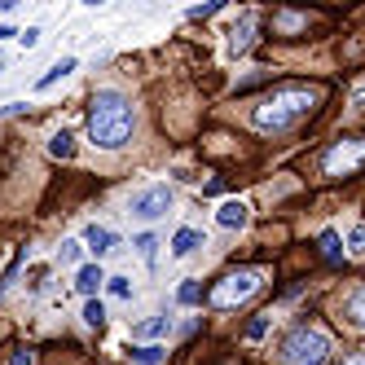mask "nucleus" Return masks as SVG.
<instances>
[{
	"label": "nucleus",
	"mask_w": 365,
	"mask_h": 365,
	"mask_svg": "<svg viewBox=\"0 0 365 365\" xmlns=\"http://www.w3.org/2000/svg\"><path fill=\"white\" fill-rule=\"evenodd\" d=\"M40 36H44L40 27H27V31H22L18 40H22V48H36V44H40Z\"/></svg>",
	"instance_id": "nucleus-25"
},
{
	"label": "nucleus",
	"mask_w": 365,
	"mask_h": 365,
	"mask_svg": "<svg viewBox=\"0 0 365 365\" xmlns=\"http://www.w3.org/2000/svg\"><path fill=\"white\" fill-rule=\"evenodd\" d=\"M282 365H326L330 361V334L317 326H295L282 334Z\"/></svg>",
	"instance_id": "nucleus-3"
},
{
	"label": "nucleus",
	"mask_w": 365,
	"mask_h": 365,
	"mask_svg": "<svg viewBox=\"0 0 365 365\" xmlns=\"http://www.w3.org/2000/svg\"><path fill=\"white\" fill-rule=\"evenodd\" d=\"M0 71H5V53H0Z\"/></svg>",
	"instance_id": "nucleus-31"
},
{
	"label": "nucleus",
	"mask_w": 365,
	"mask_h": 365,
	"mask_svg": "<svg viewBox=\"0 0 365 365\" xmlns=\"http://www.w3.org/2000/svg\"><path fill=\"white\" fill-rule=\"evenodd\" d=\"M145 259H154V247H159V238H154V233H137V242H133Z\"/></svg>",
	"instance_id": "nucleus-23"
},
{
	"label": "nucleus",
	"mask_w": 365,
	"mask_h": 365,
	"mask_svg": "<svg viewBox=\"0 0 365 365\" xmlns=\"http://www.w3.org/2000/svg\"><path fill=\"white\" fill-rule=\"evenodd\" d=\"M322 255H326V259H344V247H339V233H334V229L322 233Z\"/></svg>",
	"instance_id": "nucleus-17"
},
{
	"label": "nucleus",
	"mask_w": 365,
	"mask_h": 365,
	"mask_svg": "<svg viewBox=\"0 0 365 365\" xmlns=\"http://www.w3.org/2000/svg\"><path fill=\"white\" fill-rule=\"evenodd\" d=\"M344 317H348V326L365 330V286H356V291L344 299Z\"/></svg>",
	"instance_id": "nucleus-12"
},
{
	"label": "nucleus",
	"mask_w": 365,
	"mask_h": 365,
	"mask_svg": "<svg viewBox=\"0 0 365 365\" xmlns=\"http://www.w3.org/2000/svg\"><path fill=\"white\" fill-rule=\"evenodd\" d=\"M27 110V101H9V106H0V119H14V115H22Z\"/></svg>",
	"instance_id": "nucleus-27"
},
{
	"label": "nucleus",
	"mask_w": 365,
	"mask_h": 365,
	"mask_svg": "<svg viewBox=\"0 0 365 365\" xmlns=\"http://www.w3.org/2000/svg\"><path fill=\"white\" fill-rule=\"evenodd\" d=\"M168 330H172V317H168V312H154V317L133 326V339H163Z\"/></svg>",
	"instance_id": "nucleus-9"
},
{
	"label": "nucleus",
	"mask_w": 365,
	"mask_h": 365,
	"mask_svg": "<svg viewBox=\"0 0 365 365\" xmlns=\"http://www.w3.org/2000/svg\"><path fill=\"white\" fill-rule=\"evenodd\" d=\"M264 330H269V312H264V317H255V322L247 326V339H259Z\"/></svg>",
	"instance_id": "nucleus-24"
},
{
	"label": "nucleus",
	"mask_w": 365,
	"mask_h": 365,
	"mask_svg": "<svg viewBox=\"0 0 365 365\" xmlns=\"http://www.w3.org/2000/svg\"><path fill=\"white\" fill-rule=\"evenodd\" d=\"M259 291V273H251V269H242V273H229L216 291H212V308H233V304H242V299H251Z\"/></svg>",
	"instance_id": "nucleus-4"
},
{
	"label": "nucleus",
	"mask_w": 365,
	"mask_h": 365,
	"mask_svg": "<svg viewBox=\"0 0 365 365\" xmlns=\"http://www.w3.org/2000/svg\"><path fill=\"white\" fill-rule=\"evenodd\" d=\"M348 251L352 255H365V225H352L348 229Z\"/></svg>",
	"instance_id": "nucleus-19"
},
{
	"label": "nucleus",
	"mask_w": 365,
	"mask_h": 365,
	"mask_svg": "<svg viewBox=\"0 0 365 365\" xmlns=\"http://www.w3.org/2000/svg\"><path fill=\"white\" fill-rule=\"evenodd\" d=\"M365 163V141L361 137H344L334 150H326V159H322V172L326 176H339V172H352Z\"/></svg>",
	"instance_id": "nucleus-5"
},
{
	"label": "nucleus",
	"mask_w": 365,
	"mask_h": 365,
	"mask_svg": "<svg viewBox=\"0 0 365 365\" xmlns=\"http://www.w3.org/2000/svg\"><path fill=\"white\" fill-rule=\"evenodd\" d=\"M84 247L101 259V255H110L115 251V229H106V225H88L84 229Z\"/></svg>",
	"instance_id": "nucleus-8"
},
{
	"label": "nucleus",
	"mask_w": 365,
	"mask_h": 365,
	"mask_svg": "<svg viewBox=\"0 0 365 365\" xmlns=\"http://www.w3.org/2000/svg\"><path fill=\"white\" fill-rule=\"evenodd\" d=\"M251 36H255V14H242V22L233 27V36H229V48L233 53H247L251 48Z\"/></svg>",
	"instance_id": "nucleus-11"
},
{
	"label": "nucleus",
	"mask_w": 365,
	"mask_h": 365,
	"mask_svg": "<svg viewBox=\"0 0 365 365\" xmlns=\"http://www.w3.org/2000/svg\"><path fill=\"white\" fill-rule=\"evenodd\" d=\"M9 36H18V31L14 27H0V40H9Z\"/></svg>",
	"instance_id": "nucleus-30"
},
{
	"label": "nucleus",
	"mask_w": 365,
	"mask_h": 365,
	"mask_svg": "<svg viewBox=\"0 0 365 365\" xmlns=\"http://www.w3.org/2000/svg\"><path fill=\"white\" fill-rule=\"evenodd\" d=\"M159 361H163V348L159 344H145V348L133 352V365H159Z\"/></svg>",
	"instance_id": "nucleus-16"
},
{
	"label": "nucleus",
	"mask_w": 365,
	"mask_h": 365,
	"mask_svg": "<svg viewBox=\"0 0 365 365\" xmlns=\"http://www.w3.org/2000/svg\"><path fill=\"white\" fill-rule=\"evenodd\" d=\"M322 101V88H308V84H282L273 93H264L251 106V128L255 133H286L291 123H299L312 106Z\"/></svg>",
	"instance_id": "nucleus-2"
},
{
	"label": "nucleus",
	"mask_w": 365,
	"mask_h": 365,
	"mask_svg": "<svg viewBox=\"0 0 365 365\" xmlns=\"http://www.w3.org/2000/svg\"><path fill=\"white\" fill-rule=\"evenodd\" d=\"M84 322H88L93 330L106 322V308H101V299H88V304H84Z\"/></svg>",
	"instance_id": "nucleus-18"
},
{
	"label": "nucleus",
	"mask_w": 365,
	"mask_h": 365,
	"mask_svg": "<svg viewBox=\"0 0 365 365\" xmlns=\"http://www.w3.org/2000/svg\"><path fill=\"white\" fill-rule=\"evenodd\" d=\"M31 361H36V352H31V348H18V352L9 356V365H31Z\"/></svg>",
	"instance_id": "nucleus-26"
},
{
	"label": "nucleus",
	"mask_w": 365,
	"mask_h": 365,
	"mask_svg": "<svg viewBox=\"0 0 365 365\" xmlns=\"http://www.w3.org/2000/svg\"><path fill=\"white\" fill-rule=\"evenodd\" d=\"M344 365H365V352H352V356H344Z\"/></svg>",
	"instance_id": "nucleus-29"
},
{
	"label": "nucleus",
	"mask_w": 365,
	"mask_h": 365,
	"mask_svg": "<svg viewBox=\"0 0 365 365\" xmlns=\"http://www.w3.org/2000/svg\"><path fill=\"white\" fill-rule=\"evenodd\" d=\"M101 282H106V273H101L97 264H84L80 273H75V291H80V295H97Z\"/></svg>",
	"instance_id": "nucleus-13"
},
{
	"label": "nucleus",
	"mask_w": 365,
	"mask_h": 365,
	"mask_svg": "<svg viewBox=\"0 0 365 365\" xmlns=\"http://www.w3.org/2000/svg\"><path fill=\"white\" fill-rule=\"evenodd\" d=\"M194 247H202V233H198V229H176V238H172V255H190Z\"/></svg>",
	"instance_id": "nucleus-14"
},
{
	"label": "nucleus",
	"mask_w": 365,
	"mask_h": 365,
	"mask_svg": "<svg viewBox=\"0 0 365 365\" xmlns=\"http://www.w3.org/2000/svg\"><path fill=\"white\" fill-rule=\"evenodd\" d=\"M75 66H80L75 58H58V62H53V66H48V71L40 75V80H36V93H44V88H53L58 80H66V75H71Z\"/></svg>",
	"instance_id": "nucleus-10"
},
{
	"label": "nucleus",
	"mask_w": 365,
	"mask_h": 365,
	"mask_svg": "<svg viewBox=\"0 0 365 365\" xmlns=\"http://www.w3.org/2000/svg\"><path fill=\"white\" fill-rule=\"evenodd\" d=\"M212 14H220V5H202V9H190V18H212Z\"/></svg>",
	"instance_id": "nucleus-28"
},
{
	"label": "nucleus",
	"mask_w": 365,
	"mask_h": 365,
	"mask_svg": "<svg viewBox=\"0 0 365 365\" xmlns=\"http://www.w3.org/2000/svg\"><path fill=\"white\" fill-rule=\"evenodd\" d=\"M80 251H84V242H80V238H66L58 255H62V264H75V259H80Z\"/></svg>",
	"instance_id": "nucleus-21"
},
{
	"label": "nucleus",
	"mask_w": 365,
	"mask_h": 365,
	"mask_svg": "<svg viewBox=\"0 0 365 365\" xmlns=\"http://www.w3.org/2000/svg\"><path fill=\"white\" fill-rule=\"evenodd\" d=\"M137 133V110L119 88H97L88 106V137L101 150H123Z\"/></svg>",
	"instance_id": "nucleus-1"
},
{
	"label": "nucleus",
	"mask_w": 365,
	"mask_h": 365,
	"mask_svg": "<svg viewBox=\"0 0 365 365\" xmlns=\"http://www.w3.org/2000/svg\"><path fill=\"white\" fill-rule=\"evenodd\" d=\"M106 286H110L115 299H133V282H128V277H106Z\"/></svg>",
	"instance_id": "nucleus-20"
},
{
	"label": "nucleus",
	"mask_w": 365,
	"mask_h": 365,
	"mask_svg": "<svg viewBox=\"0 0 365 365\" xmlns=\"http://www.w3.org/2000/svg\"><path fill=\"white\" fill-rule=\"evenodd\" d=\"M168 207H172V190L168 185H145V190L133 194L128 212H133L137 220H159V216H168Z\"/></svg>",
	"instance_id": "nucleus-6"
},
{
	"label": "nucleus",
	"mask_w": 365,
	"mask_h": 365,
	"mask_svg": "<svg viewBox=\"0 0 365 365\" xmlns=\"http://www.w3.org/2000/svg\"><path fill=\"white\" fill-rule=\"evenodd\" d=\"M176 299H180V304H198V299H202V291H198V282H180V291H176Z\"/></svg>",
	"instance_id": "nucleus-22"
},
{
	"label": "nucleus",
	"mask_w": 365,
	"mask_h": 365,
	"mask_svg": "<svg viewBox=\"0 0 365 365\" xmlns=\"http://www.w3.org/2000/svg\"><path fill=\"white\" fill-rule=\"evenodd\" d=\"M48 154H53V159H75V137H71V133H53Z\"/></svg>",
	"instance_id": "nucleus-15"
},
{
	"label": "nucleus",
	"mask_w": 365,
	"mask_h": 365,
	"mask_svg": "<svg viewBox=\"0 0 365 365\" xmlns=\"http://www.w3.org/2000/svg\"><path fill=\"white\" fill-rule=\"evenodd\" d=\"M247 220H251V207H247V202H238V198L220 202V212H216V225H220V229H242Z\"/></svg>",
	"instance_id": "nucleus-7"
}]
</instances>
